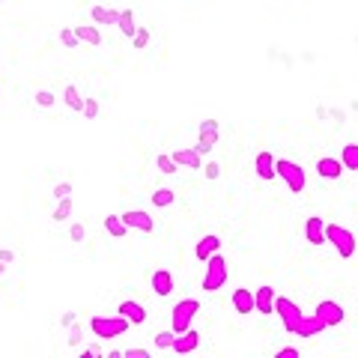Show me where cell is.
<instances>
[{
    "mask_svg": "<svg viewBox=\"0 0 358 358\" xmlns=\"http://www.w3.org/2000/svg\"><path fill=\"white\" fill-rule=\"evenodd\" d=\"M275 313L281 316V326H283L286 334H296L299 322H302V316H305V310H302L293 299H286V296H278V299H275Z\"/></svg>",
    "mask_w": 358,
    "mask_h": 358,
    "instance_id": "cell-6",
    "label": "cell"
},
{
    "mask_svg": "<svg viewBox=\"0 0 358 358\" xmlns=\"http://www.w3.org/2000/svg\"><path fill=\"white\" fill-rule=\"evenodd\" d=\"M343 170H346L343 161L334 158V155H322V158L316 161V176H319V179H340Z\"/></svg>",
    "mask_w": 358,
    "mask_h": 358,
    "instance_id": "cell-13",
    "label": "cell"
},
{
    "mask_svg": "<svg viewBox=\"0 0 358 358\" xmlns=\"http://www.w3.org/2000/svg\"><path fill=\"white\" fill-rule=\"evenodd\" d=\"M93 24H120V12L117 9H107V6H93Z\"/></svg>",
    "mask_w": 358,
    "mask_h": 358,
    "instance_id": "cell-23",
    "label": "cell"
},
{
    "mask_svg": "<svg viewBox=\"0 0 358 358\" xmlns=\"http://www.w3.org/2000/svg\"><path fill=\"white\" fill-rule=\"evenodd\" d=\"M155 167L161 170V173H167V176H173L176 170H179V164L173 161V155H167V153H161L158 158H155Z\"/></svg>",
    "mask_w": 358,
    "mask_h": 358,
    "instance_id": "cell-29",
    "label": "cell"
},
{
    "mask_svg": "<svg viewBox=\"0 0 358 358\" xmlns=\"http://www.w3.org/2000/svg\"><path fill=\"white\" fill-rule=\"evenodd\" d=\"M150 286H153V293H155L158 299H167V296L176 290V281H173V275H170L167 269H155L153 278H150Z\"/></svg>",
    "mask_w": 358,
    "mask_h": 358,
    "instance_id": "cell-9",
    "label": "cell"
},
{
    "mask_svg": "<svg viewBox=\"0 0 358 358\" xmlns=\"http://www.w3.org/2000/svg\"><path fill=\"white\" fill-rule=\"evenodd\" d=\"M319 332H326V322H322L316 313H310V316L305 313V316H302V322H299V329H296V334H299V337H316Z\"/></svg>",
    "mask_w": 358,
    "mask_h": 358,
    "instance_id": "cell-16",
    "label": "cell"
},
{
    "mask_svg": "<svg viewBox=\"0 0 358 358\" xmlns=\"http://www.w3.org/2000/svg\"><path fill=\"white\" fill-rule=\"evenodd\" d=\"M54 99H57V96H54L51 90H39V93H36V104H39V107H51Z\"/></svg>",
    "mask_w": 358,
    "mask_h": 358,
    "instance_id": "cell-35",
    "label": "cell"
},
{
    "mask_svg": "<svg viewBox=\"0 0 358 358\" xmlns=\"http://www.w3.org/2000/svg\"><path fill=\"white\" fill-rule=\"evenodd\" d=\"M131 45H134V48H147V45H150V27H137Z\"/></svg>",
    "mask_w": 358,
    "mask_h": 358,
    "instance_id": "cell-32",
    "label": "cell"
},
{
    "mask_svg": "<svg viewBox=\"0 0 358 358\" xmlns=\"http://www.w3.org/2000/svg\"><path fill=\"white\" fill-rule=\"evenodd\" d=\"M120 30H123V36L134 39L137 24H134V12H131V9H123V12H120Z\"/></svg>",
    "mask_w": 358,
    "mask_h": 358,
    "instance_id": "cell-26",
    "label": "cell"
},
{
    "mask_svg": "<svg viewBox=\"0 0 358 358\" xmlns=\"http://www.w3.org/2000/svg\"><path fill=\"white\" fill-rule=\"evenodd\" d=\"M194 150H197L200 155H209V153H212L215 147H209V143H200V140H197V143H194Z\"/></svg>",
    "mask_w": 358,
    "mask_h": 358,
    "instance_id": "cell-45",
    "label": "cell"
},
{
    "mask_svg": "<svg viewBox=\"0 0 358 358\" xmlns=\"http://www.w3.org/2000/svg\"><path fill=\"white\" fill-rule=\"evenodd\" d=\"M305 236H307V242L316 248V245H326L329 239H326V221L319 218V215H310V218L305 221Z\"/></svg>",
    "mask_w": 358,
    "mask_h": 358,
    "instance_id": "cell-14",
    "label": "cell"
},
{
    "mask_svg": "<svg viewBox=\"0 0 358 358\" xmlns=\"http://www.w3.org/2000/svg\"><path fill=\"white\" fill-rule=\"evenodd\" d=\"M233 307L239 313H254L257 310V302H254V293L248 290V286H239V290L233 293Z\"/></svg>",
    "mask_w": 358,
    "mask_h": 358,
    "instance_id": "cell-17",
    "label": "cell"
},
{
    "mask_svg": "<svg viewBox=\"0 0 358 358\" xmlns=\"http://www.w3.org/2000/svg\"><path fill=\"white\" fill-rule=\"evenodd\" d=\"M203 173H206V179H212V182H215V179L221 176V164L218 161H209V164H203Z\"/></svg>",
    "mask_w": 358,
    "mask_h": 358,
    "instance_id": "cell-36",
    "label": "cell"
},
{
    "mask_svg": "<svg viewBox=\"0 0 358 358\" xmlns=\"http://www.w3.org/2000/svg\"><path fill=\"white\" fill-rule=\"evenodd\" d=\"M54 197H57V200H63V197H72V182H60V185L54 188Z\"/></svg>",
    "mask_w": 358,
    "mask_h": 358,
    "instance_id": "cell-41",
    "label": "cell"
},
{
    "mask_svg": "<svg viewBox=\"0 0 358 358\" xmlns=\"http://www.w3.org/2000/svg\"><path fill=\"white\" fill-rule=\"evenodd\" d=\"M84 117H87V120H96V117H99V102H96L93 96L84 99Z\"/></svg>",
    "mask_w": 358,
    "mask_h": 358,
    "instance_id": "cell-33",
    "label": "cell"
},
{
    "mask_svg": "<svg viewBox=\"0 0 358 358\" xmlns=\"http://www.w3.org/2000/svg\"><path fill=\"white\" fill-rule=\"evenodd\" d=\"M227 283V260L221 257V251L218 254H212L209 260H206V275H203V290L206 293H218L221 286Z\"/></svg>",
    "mask_w": 358,
    "mask_h": 358,
    "instance_id": "cell-4",
    "label": "cell"
},
{
    "mask_svg": "<svg viewBox=\"0 0 358 358\" xmlns=\"http://www.w3.org/2000/svg\"><path fill=\"white\" fill-rule=\"evenodd\" d=\"M173 161L179 164V167H191V170H200L203 167V155L191 147V150H176L173 153Z\"/></svg>",
    "mask_w": 358,
    "mask_h": 358,
    "instance_id": "cell-18",
    "label": "cell"
},
{
    "mask_svg": "<svg viewBox=\"0 0 358 358\" xmlns=\"http://www.w3.org/2000/svg\"><path fill=\"white\" fill-rule=\"evenodd\" d=\"M275 161H278V158H275L269 150H260V153H257V158H254V173L263 179V182H272V179L278 176Z\"/></svg>",
    "mask_w": 358,
    "mask_h": 358,
    "instance_id": "cell-10",
    "label": "cell"
},
{
    "mask_svg": "<svg viewBox=\"0 0 358 358\" xmlns=\"http://www.w3.org/2000/svg\"><path fill=\"white\" fill-rule=\"evenodd\" d=\"M60 45H63V48H78V45H81L75 27H63V30H60Z\"/></svg>",
    "mask_w": 358,
    "mask_h": 358,
    "instance_id": "cell-28",
    "label": "cell"
},
{
    "mask_svg": "<svg viewBox=\"0 0 358 358\" xmlns=\"http://www.w3.org/2000/svg\"><path fill=\"white\" fill-rule=\"evenodd\" d=\"M128 326H131V322H128L123 313H117V316H93V319H90V332H93L96 337H102V340H114V337L126 334Z\"/></svg>",
    "mask_w": 358,
    "mask_h": 358,
    "instance_id": "cell-2",
    "label": "cell"
},
{
    "mask_svg": "<svg viewBox=\"0 0 358 358\" xmlns=\"http://www.w3.org/2000/svg\"><path fill=\"white\" fill-rule=\"evenodd\" d=\"M316 120H329V107L319 104V107H316Z\"/></svg>",
    "mask_w": 358,
    "mask_h": 358,
    "instance_id": "cell-46",
    "label": "cell"
},
{
    "mask_svg": "<svg viewBox=\"0 0 358 358\" xmlns=\"http://www.w3.org/2000/svg\"><path fill=\"white\" fill-rule=\"evenodd\" d=\"M81 337H84V332H81V326L75 322V326H72V332H69V346H78Z\"/></svg>",
    "mask_w": 358,
    "mask_h": 358,
    "instance_id": "cell-40",
    "label": "cell"
},
{
    "mask_svg": "<svg viewBox=\"0 0 358 358\" xmlns=\"http://www.w3.org/2000/svg\"><path fill=\"white\" fill-rule=\"evenodd\" d=\"M15 260V251H9V248H0V263H12Z\"/></svg>",
    "mask_w": 358,
    "mask_h": 358,
    "instance_id": "cell-44",
    "label": "cell"
},
{
    "mask_svg": "<svg viewBox=\"0 0 358 358\" xmlns=\"http://www.w3.org/2000/svg\"><path fill=\"white\" fill-rule=\"evenodd\" d=\"M173 200H176V191H170V188H155L153 191V206H158V209L170 206Z\"/></svg>",
    "mask_w": 358,
    "mask_h": 358,
    "instance_id": "cell-27",
    "label": "cell"
},
{
    "mask_svg": "<svg viewBox=\"0 0 358 358\" xmlns=\"http://www.w3.org/2000/svg\"><path fill=\"white\" fill-rule=\"evenodd\" d=\"M340 161H343L346 170H355V173H358V143H343Z\"/></svg>",
    "mask_w": 358,
    "mask_h": 358,
    "instance_id": "cell-25",
    "label": "cell"
},
{
    "mask_svg": "<svg viewBox=\"0 0 358 358\" xmlns=\"http://www.w3.org/2000/svg\"><path fill=\"white\" fill-rule=\"evenodd\" d=\"M275 355H278V358H299V349H296V346H281Z\"/></svg>",
    "mask_w": 358,
    "mask_h": 358,
    "instance_id": "cell-42",
    "label": "cell"
},
{
    "mask_svg": "<svg viewBox=\"0 0 358 358\" xmlns=\"http://www.w3.org/2000/svg\"><path fill=\"white\" fill-rule=\"evenodd\" d=\"M322 322H326V329H334V326H340L343 322V316H346V310H343V305L340 302H334V299H322L319 305H316V310H313Z\"/></svg>",
    "mask_w": 358,
    "mask_h": 358,
    "instance_id": "cell-7",
    "label": "cell"
},
{
    "mask_svg": "<svg viewBox=\"0 0 358 358\" xmlns=\"http://www.w3.org/2000/svg\"><path fill=\"white\" fill-rule=\"evenodd\" d=\"M0 3H3V0H0Z\"/></svg>",
    "mask_w": 358,
    "mask_h": 358,
    "instance_id": "cell-50",
    "label": "cell"
},
{
    "mask_svg": "<svg viewBox=\"0 0 358 358\" xmlns=\"http://www.w3.org/2000/svg\"><path fill=\"white\" fill-rule=\"evenodd\" d=\"M200 346V332H194V329H185V332H179L176 334V340H173V352H179V355H185V352H194Z\"/></svg>",
    "mask_w": 358,
    "mask_h": 358,
    "instance_id": "cell-15",
    "label": "cell"
},
{
    "mask_svg": "<svg viewBox=\"0 0 358 358\" xmlns=\"http://www.w3.org/2000/svg\"><path fill=\"white\" fill-rule=\"evenodd\" d=\"M275 170H278V179H283L286 188L293 194H302L307 188V173L299 161H290V158H278L275 161Z\"/></svg>",
    "mask_w": 358,
    "mask_h": 358,
    "instance_id": "cell-1",
    "label": "cell"
},
{
    "mask_svg": "<svg viewBox=\"0 0 358 358\" xmlns=\"http://www.w3.org/2000/svg\"><path fill=\"white\" fill-rule=\"evenodd\" d=\"M123 358H150V352L143 349V346H128V349L123 352Z\"/></svg>",
    "mask_w": 358,
    "mask_h": 358,
    "instance_id": "cell-38",
    "label": "cell"
},
{
    "mask_svg": "<svg viewBox=\"0 0 358 358\" xmlns=\"http://www.w3.org/2000/svg\"><path fill=\"white\" fill-rule=\"evenodd\" d=\"M326 239L334 245V251H337L343 260H349V257L355 254V248H358L355 233H352L349 227H343V224H326Z\"/></svg>",
    "mask_w": 358,
    "mask_h": 358,
    "instance_id": "cell-3",
    "label": "cell"
},
{
    "mask_svg": "<svg viewBox=\"0 0 358 358\" xmlns=\"http://www.w3.org/2000/svg\"><path fill=\"white\" fill-rule=\"evenodd\" d=\"M75 322H78V313H75V310H66V313L60 316V326H63V329H72Z\"/></svg>",
    "mask_w": 358,
    "mask_h": 358,
    "instance_id": "cell-39",
    "label": "cell"
},
{
    "mask_svg": "<svg viewBox=\"0 0 358 358\" xmlns=\"http://www.w3.org/2000/svg\"><path fill=\"white\" fill-rule=\"evenodd\" d=\"M197 134H200V143H209V147H215V143H218V134H221L218 120H203V123L197 126Z\"/></svg>",
    "mask_w": 358,
    "mask_h": 358,
    "instance_id": "cell-20",
    "label": "cell"
},
{
    "mask_svg": "<svg viewBox=\"0 0 358 358\" xmlns=\"http://www.w3.org/2000/svg\"><path fill=\"white\" fill-rule=\"evenodd\" d=\"M69 215H72V197H63V200L57 203V209H54L51 218H54V221H66Z\"/></svg>",
    "mask_w": 358,
    "mask_h": 358,
    "instance_id": "cell-30",
    "label": "cell"
},
{
    "mask_svg": "<svg viewBox=\"0 0 358 358\" xmlns=\"http://www.w3.org/2000/svg\"><path fill=\"white\" fill-rule=\"evenodd\" d=\"M352 111H358V99H352Z\"/></svg>",
    "mask_w": 358,
    "mask_h": 358,
    "instance_id": "cell-48",
    "label": "cell"
},
{
    "mask_svg": "<svg viewBox=\"0 0 358 358\" xmlns=\"http://www.w3.org/2000/svg\"><path fill=\"white\" fill-rule=\"evenodd\" d=\"M104 230L111 233L114 239H123V236L128 233V227H126V221H123V215H107V218H104Z\"/></svg>",
    "mask_w": 358,
    "mask_h": 358,
    "instance_id": "cell-24",
    "label": "cell"
},
{
    "mask_svg": "<svg viewBox=\"0 0 358 358\" xmlns=\"http://www.w3.org/2000/svg\"><path fill=\"white\" fill-rule=\"evenodd\" d=\"M173 340H176V332H173V329H170V332H158V334H155V349H170Z\"/></svg>",
    "mask_w": 358,
    "mask_h": 358,
    "instance_id": "cell-31",
    "label": "cell"
},
{
    "mask_svg": "<svg viewBox=\"0 0 358 358\" xmlns=\"http://www.w3.org/2000/svg\"><path fill=\"white\" fill-rule=\"evenodd\" d=\"M123 221H126L128 230H140V233H153V230H155L153 215L143 212V209H128V212H123Z\"/></svg>",
    "mask_w": 358,
    "mask_h": 358,
    "instance_id": "cell-8",
    "label": "cell"
},
{
    "mask_svg": "<svg viewBox=\"0 0 358 358\" xmlns=\"http://www.w3.org/2000/svg\"><path fill=\"white\" fill-rule=\"evenodd\" d=\"M197 313H200V302H197V299H182V302H176L173 310H170V329H173L176 334L185 332V329H191V322H194Z\"/></svg>",
    "mask_w": 358,
    "mask_h": 358,
    "instance_id": "cell-5",
    "label": "cell"
},
{
    "mask_svg": "<svg viewBox=\"0 0 358 358\" xmlns=\"http://www.w3.org/2000/svg\"><path fill=\"white\" fill-rule=\"evenodd\" d=\"M218 251H221V236L206 233V236H200V239H197V245H194V257L206 263L212 254H218Z\"/></svg>",
    "mask_w": 358,
    "mask_h": 358,
    "instance_id": "cell-11",
    "label": "cell"
},
{
    "mask_svg": "<svg viewBox=\"0 0 358 358\" xmlns=\"http://www.w3.org/2000/svg\"><path fill=\"white\" fill-rule=\"evenodd\" d=\"M6 275V263H0V278H3Z\"/></svg>",
    "mask_w": 358,
    "mask_h": 358,
    "instance_id": "cell-47",
    "label": "cell"
},
{
    "mask_svg": "<svg viewBox=\"0 0 358 358\" xmlns=\"http://www.w3.org/2000/svg\"><path fill=\"white\" fill-rule=\"evenodd\" d=\"M329 120H334V126L340 128V126L346 123V111H343V107H332V111H329Z\"/></svg>",
    "mask_w": 358,
    "mask_h": 358,
    "instance_id": "cell-37",
    "label": "cell"
},
{
    "mask_svg": "<svg viewBox=\"0 0 358 358\" xmlns=\"http://www.w3.org/2000/svg\"><path fill=\"white\" fill-rule=\"evenodd\" d=\"M355 45H358V36H355Z\"/></svg>",
    "mask_w": 358,
    "mask_h": 358,
    "instance_id": "cell-49",
    "label": "cell"
},
{
    "mask_svg": "<svg viewBox=\"0 0 358 358\" xmlns=\"http://www.w3.org/2000/svg\"><path fill=\"white\" fill-rule=\"evenodd\" d=\"M99 355H102L99 346H84V349H81V358H99Z\"/></svg>",
    "mask_w": 358,
    "mask_h": 358,
    "instance_id": "cell-43",
    "label": "cell"
},
{
    "mask_svg": "<svg viewBox=\"0 0 358 358\" xmlns=\"http://www.w3.org/2000/svg\"><path fill=\"white\" fill-rule=\"evenodd\" d=\"M75 33H78V39L81 42H87V45H102V33H99V24L93 27V24H78L75 27Z\"/></svg>",
    "mask_w": 358,
    "mask_h": 358,
    "instance_id": "cell-22",
    "label": "cell"
},
{
    "mask_svg": "<svg viewBox=\"0 0 358 358\" xmlns=\"http://www.w3.org/2000/svg\"><path fill=\"white\" fill-rule=\"evenodd\" d=\"M84 236H87V227H84L81 221H75V224L69 227V239H72V242H84Z\"/></svg>",
    "mask_w": 358,
    "mask_h": 358,
    "instance_id": "cell-34",
    "label": "cell"
},
{
    "mask_svg": "<svg viewBox=\"0 0 358 358\" xmlns=\"http://www.w3.org/2000/svg\"><path fill=\"white\" fill-rule=\"evenodd\" d=\"M84 99H87V96H81L75 84H69V87L63 90V102H66V107H69V111H78V114H84Z\"/></svg>",
    "mask_w": 358,
    "mask_h": 358,
    "instance_id": "cell-21",
    "label": "cell"
},
{
    "mask_svg": "<svg viewBox=\"0 0 358 358\" xmlns=\"http://www.w3.org/2000/svg\"><path fill=\"white\" fill-rule=\"evenodd\" d=\"M117 310L131 322V326H143V322H147V307H143L140 302H134V299H123Z\"/></svg>",
    "mask_w": 358,
    "mask_h": 358,
    "instance_id": "cell-12",
    "label": "cell"
},
{
    "mask_svg": "<svg viewBox=\"0 0 358 358\" xmlns=\"http://www.w3.org/2000/svg\"><path fill=\"white\" fill-rule=\"evenodd\" d=\"M275 290L272 286H260V290L254 293V302H257V310L263 313V316H269V313H275Z\"/></svg>",
    "mask_w": 358,
    "mask_h": 358,
    "instance_id": "cell-19",
    "label": "cell"
}]
</instances>
